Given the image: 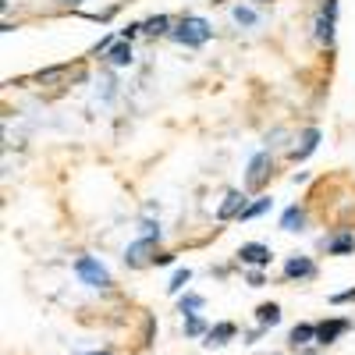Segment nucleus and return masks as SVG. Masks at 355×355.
<instances>
[{
  "label": "nucleus",
  "instance_id": "obj_12",
  "mask_svg": "<svg viewBox=\"0 0 355 355\" xmlns=\"http://www.w3.org/2000/svg\"><path fill=\"white\" fill-rule=\"evenodd\" d=\"M288 341H291V348H306V345H313V341H316V323H295L291 334H288Z\"/></svg>",
  "mask_w": 355,
  "mask_h": 355
},
{
  "label": "nucleus",
  "instance_id": "obj_29",
  "mask_svg": "<svg viewBox=\"0 0 355 355\" xmlns=\"http://www.w3.org/2000/svg\"><path fill=\"white\" fill-rule=\"evenodd\" d=\"M82 355H110V352H82Z\"/></svg>",
  "mask_w": 355,
  "mask_h": 355
},
{
  "label": "nucleus",
  "instance_id": "obj_26",
  "mask_svg": "<svg viewBox=\"0 0 355 355\" xmlns=\"http://www.w3.org/2000/svg\"><path fill=\"white\" fill-rule=\"evenodd\" d=\"M142 234L146 239H160V224L157 220H142Z\"/></svg>",
  "mask_w": 355,
  "mask_h": 355
},
{
  "label": "nucleus",
  "instance_id": "obj_13",
  "mask_svg": "<svg viewBox=\"0 0 355 355\" xmlns=\"http://www.w3.org/2000/svg\"><path fill=\"white\" fill-rule=\"evenodd\" d=\"M234 338V323H217V327H210V334H206V348H220Z\"/></svg>",
  "mask_w": 355,
  "mask_h": 355
},
{
  "label": "nucleus",
  "instance_id": "obj_30",
  "mask_svg": "<svg viewBox=\"0 0 355 355\" xmlns=\"http://www.w3.org/2000/svg\"><path fill=\"white\" fill-rule=\"evenodd\" d=\"M252 4H274V0H252Z\"/></svg>",
  "mask_w": 355,
  "mask_h": 355
},
{
  "label": "nucleus",
  "instance_id": "obj_24",
  "mask_svg": "<svg viewBox=\"0 0 355 355\" xmlns=\"http://www.w3.org/2000/svg\"><path fill=\"white\" fill-rule=\"evenodd\" d=\"M139 33H142V21H132V25H125L121 33H117V40H128V43H132Z\"/></svg>",
  "mask_w": 355,
  "mask_h": 355
},
{
  "label": "nucleus",
  "instance_id": "obj_17",
  "mask_svg": "<svg viewBox=\"0 0 355 355\" xmlns=\"http://www.w3.org/2000/svg\"><path fill=\"white\" fill-rule=\"evenodd\" d=\"M352 249H355V234H352V231L334 234V239L327 242V252H331V256H348Z\"/></svg>",
  "mask_w": 355,
  "mask_h": 355
},
{
  "label": "nucleus",
  "instance_id": "obj_23",
  "mask_svg": "<svg viewBox=\"0 0 355 355\" xmlns=\"http://www.w3.org/2000/svg\"><path fill=\"white\" fill-rule=\"evenodd\" d=\"M231 18L239 21V25H256V11H252V8H242V4L231 11Z\"/></svg>",
  "mask_w": 355,
  "mask_h": 355
},
{
  "label": "nucleus",
  "instance_id": "obj_14",
  "mask_svg": "<svg viewBox=\"0 0 355 355\" xmlns=\"http://www.w3.org/2000/svg\"><path fill=\"white\" fill-rule=\"evenodd\" d=\"M306 227V210L302 206H288L281 214V231H302Z\"/></svg>",
  "mask_w": 355,
  "mask_h": 355
},
{
  "label": "nucleus",
  "instance_id": "obj_15",
  "mask_svg": "<svg viewBox=\"0 0 355 355\" xmlns=\"http://www.w3.org/2000/svg\"><path fill=\"white\" fill-rule=\"evenodd\" d=\"M256 323H259V327H277V323H281V306L277 302H263L256 309Z\"/></svg>",
  "mask_w": 355,
  "mask_h": 355
},
{
  "label": "nucleus",
  "instance_id": "obj_2",
  "mask_svg": "<svg viewBox=\"0 0 355 355\" xmlns=\"http://www.w3.org/2000/svg\"><path fill=\"white\" fill-rule=\"evenodd\" d=\"M75 274L82 277V284H89V288H110L114 281H110V270L96 259V256H78L75 259Z\"/></svg>",
  "mask_w": 355,
  "mask_h": 355
},
{
  "label": "nucleus",
  "instance_id": "obj_10",
  "mask_svg": "<svg viewBox=\"0 0 355 355\" xmlns=\"http://www.w3.org/2000/svg\"><path fill=\"white\" fill-rule=\"evenodd\" d=\"M320 139H323V135H320V128H306V132H302V139H299L302 146H295V150H291L288 157H291L295 164L306 160V157H313V153H316V146H320Z\"/></svg>",
  "mask_w": 355,
  "mask_h": 355
},
{
  "label": "nucleus",
  "instance_id": "obj_9",
  "mask_svg": "<svg viewBox=\"0 0 355 355\" xmlns=\"http://www.w3.org/2000/svg\"><path fill=\"white\" fill-rule=\"evenodd\" d=\"M239 259L245 263V266H270V245H263V242H245L242 249H239Z\"/></svg>",
  "mask_w": 355,
  "mask_h": 355
},
{
  "label": "nucleus",
  "instance_id": "obj_28",
  "mask_svg": "<svg viewBox=\"0 0 355 355\" xmlns=\"http://www.w3.org/2000/svg\"><path fill=\"white\" fill-rule=\"evenodd\" d=\"M171 259H174V256H171V252H160V256H157V263H153V266H167V263H171Z\"/></svg>",
  "mask_w": 355,
  "mask_h": 355
},
{
  "label": "nucleus",
  "instance_id": "obj_25",
  "mask_svg": "<svg viewBox=\"0 0 355 355\" xmlns=\"http://www.w3.org/2000/svg\"><path fill=\"white\" fill-rule=\"evenodd\" d=\"M345 302H355V288H348V291H338V295H331V306H345Z\"/></svg>",
  "mask_w": 355,
  "mask_h": 355
},
{
  "label": "nucleus",
  "instance_id": "obj_20",
  "mask_svg": "<svg viewBox=\"0 0 355 355\" xmlns=\"http://www.w3.org/2000/svg\"><path fill=\"white\" fill-rule=\"evenodd\" d=\"M189 281H192V270H189V266H182V270H174V277H171L167 291H171V295H182Z\"/></svg>",
  "mask_w": 355,
  "mask_h": 355
},
{
  "label": "nucleus",
  "instance_id": "obj_19",
  "mask_svg": "<svg viewBox=\"0 0 355 355\" xmlns=\"http://www.w3.org/2000/svg\"><path fill=\"white\" fill-rule=\"evenodd\" d=\"M202 306H206V299H202V295H196V291H185L182 299H178V309H182L185 316H196Z\"/></svg>",
  "mask_w": 355,
  "mask_h": 355
},
{
  "label": "nucleus",
  "instance_id": "obj_11",
  "mask_svg": "<svg viewBox=\"0 0 355 355\" xmlns=\"http://www.w3.org/2000/svg\"><path fill=\"white\" fill-rule=\"evenodd\" d=\"M107 61L114 64V68H128L132 61H135V53H132V43L128 40H117L110 50H107Z\"/></svg>",
  "mask_w": 355,
  "mask_h": 355
},
{
  "label": "nucleus",
  "instance_id": "obj_27",
  "mask_svg": "<svg viewBox=\"0 0 355 355\" xmlns=\"http://www.w3.org/2000/svg\"><path fill=\"white\" fill-rule=\"evenodd\" d=\"M263 281H266L263 270H256V266H252V270H249V284H252V288H263Z\"/></svg>",
  "mask_w": 355,
  "mask_h": 355
},
{
  "label": "nucleus",
  "instance_id": "obj_6",
  "mask_svg": "<svg viewBox=\"0 0 355 355\" xmlns=\"http://www.w3.org/2000/svg\"><path fill=\"white\" fill-rule=\"evenodd\" d=\"M348 327H352V320H345V316L316 323V345H334L341 334H348Z\"/></svg>",
  "mask_w": 355,
  "mask_h": 355
},
{
  "label": "nucleus",
  "instance_id": "obj_3",
  "mask_svg": "<svg viewBox=\"0 0 355 355\" xmlns=\"http://www.w3.org/2000/svg\"><path fill=\"white\" fill-rule=\"evenodd\" d=\"M157 245H160V239H142L139 242H132L128 249H125V266H132V270H139V266H150V263H157Z\"/></svg>",
  "mask_w": 355,
  "mask_h": 355
},
{
  "label": "nucleus",
  "instance_id": "obj_22",
  "mask_svg": "<svg viewBox=\"0 0 355 355\" xmlns=\"http://www.w3.org/2000/svg\"><path fill=\"white\" fill-rule=\"evenodd\" d=\"M64 71H71L68 64H57V68H43L40 75H36V82H43V85H50V82H57V78H61Z\"/></svg>",
  "mask_w": 355,
  "mask_h": 355
},
{
  "label": "nucleus",
  "instance_id": "obj_5",
  "mask_svg": "<svg viewBox=\"0 0 355 355\" xmlns=\"http://www.w3.org/2000/svg\"><path fill=\"white\" fill-rule=\"evenodd\" d=\"M334 25H338V0H323V8L316 15V40L323 46L334 43Z\"/></svg>",
  "mask_w": 355,
  "mask_h": 355
},
{
  "label": "nucleus",
  "instance_id": "obj_1",
  "mask_svg": "<svg viewBox=\"0 0 355 355\" xmlns=\"http://www.w3.org/2000/svg\"><path fill=\"white\" fill-rule=\"evenodd\" d=\"M214 36V28H210V21L206 18H199V15H185L182 21H178L174 28H171V40L174 43H182V46H202L206 40Z\"/></svg>",
  "mask_w": 355,
  "mask_h": 355
},
{
  "label": "nucleus",
  "instance_id": "obj_7",
  "mask_svg": "<svg viewBox=\"0 0 355 355\" xmlns=\"http://www.w3.org/2000/svg\"><path fill=\"white\" fill-rule=\"evenodd\" d=\"M249 206V196L245 192H239V189H231L227 196H224V202L217 206V220H231V217H242V210Z\"/></svg>",
  "mask_w": 355,
  "mask_h": 355
},
{
  "label": "nucleus",
  "instance_id": "obj_4",
  "mask_svg": "<svg viewBox=\"0 0 355 355\" xmlns=\"http://www.w3.org/2000/svg\"><path fill=\"white\" fill-rule=\"evenodd\" d=\"M274 174V157L270 153H256L252 160H249V171H245V185L252 189V192H259L263 185H266V178Z\"/></svg>",
  "mask_w": 355,
  "mask_h": 355
},
{
  "label": "nucleus",
  "instance_id": "obj_18",
  "mask_svg": "<svg viewBox=\"0 0 355 355\" xmlns=\"http://www.w3.org/2000/svg\"><path fill=\"white\" fill-rule=\"evenodd\" d=\"M270 206H274V199H270V196H259L256 202H249V206H245L239 220H256V217H263L266 210H270Z\"/></svg>",
  "mask_w": 355,
  "mask_h": 355
},
{
  "label": "nucleus",
  "instance_id": "obj_8",
  "mask_svg": "<svg viewBox=\"0 0 355 355\" xmlns=\"http://www.w3.org/2000/svg\"><path fill=\"white\" fill-rule=\"evenodd\" d=\"M284 277H288V281L316 277V263H313L309 256H288V259H284Z\"/></svg>",
  "mask_w": 355,
  "mask_h": 355
},
{
  "label": "nucleus",
  "instance_id": "obj_21",
  "mask_svg": "<svg viewBox=\"0 0 355 355\" xmlns=\"http://www.w3.org/2000/svg\"><path fill=\"white\" fill-rule=\"evenodd\" d=\"M185 334H189V338H206V334H210V327H206V320L189 316V320H185Z\"/></svg>",
  "mask_w": 355,
  "mask_h": 355
},
{
  "label": "nucleus",
  "instance_id": "obj_16",
  "mask_svg": "<svg viewBox=\"0 0 355 355\" xmlns=\"http://www.w3.org/2000/svg\"><path fill=\"white\" fill-rule=\"evenodd\" d=\"M171 25H174V21H171L167 15H153L150 21H142V33H146V36H171Z\"/></svg>",
  "mask_w": 355,
  "mask_h": 355
}]
</instances>
